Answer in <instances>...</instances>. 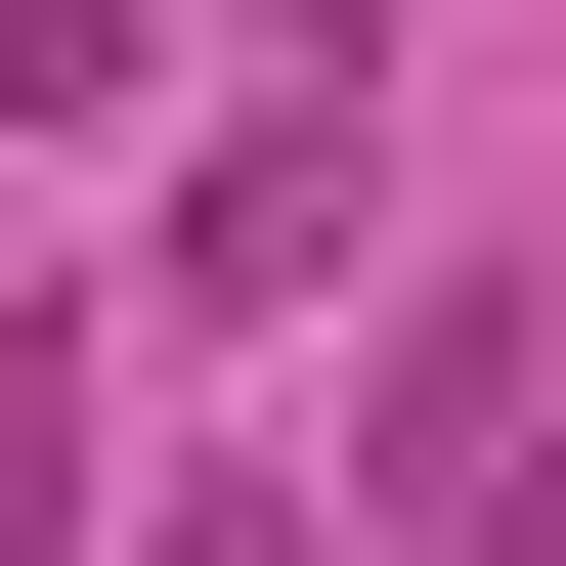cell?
Segmentation results:
<instances>
[{
	"label": "cell",
	"instance_id": "obj_2",
	"mask_svg": "<svg viewBox=\"0 0 566 566\" xmlns=\"http://www.w3.org/2000/svg\"><path fill=\"white\" fill-rule=\"evenodd\" d=\"M175 566H305V480H175Z\"/></svg>",
	"mask_w": 566,
	"mask_h": 566
},
{
	"label": "cell",
	"instance_id": "obj_1",
	"mask_svg": "<svg viewBox=\"0 0 566 566\" xmlns=\"http://www.w3.org/2000/svg\"><path fill=\"white\" fill-rule=\"evenodd\" d=\"M349 480H392V523H480V480H523V305H392V436H349Z\"/></svg>",
	"mask_w": 566,
	"mask_h": 566
},
{
	"label": "cell",
	"instance_id": "obj_3",
	"mask_svg": "<svg viewBox=\"0 0 566 566\" xmlns=\"http://www.w3.org/2000/svg\"><path fill=\"white\" fill-rule=\"evenodd\" d=\"M305 44H392V0H305Z\"/></svg>",
	"mask_w": 566,
	"mask_h": 566
}]
</instances>
